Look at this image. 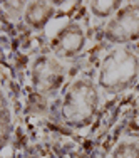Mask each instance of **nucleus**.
Instances as JSON below:
<instances>
[{"label": "nucleus", "instance_id": "nucleus-2", "mask_svg": "<svg viewBox=\"0 0 139 158\" xmlns=\"http://www.w3.org/2000/svg\"><path fill=\"white\" fill-rule=\"evenodd\" d=\"M102 103V91L96 79L89 76L74 77L62 91L61 118L70 128H87L97 116Z\"/></svg>", "mask_w": 139, "mask_h": 158}, {"label": "nucleus", "instance_id": "nucleus-4", "mask_svg": "<svg viewBox=\"0 0 139 158\" xmlns=\"http://www.w3.org/2000/svg\"><path fill=\"white\" fill-rule=\"evenodd\" d=\"M104 39L112 46H131L139 40V0H129L104 25Z\"/></svg>", "mask_w": 139, "mask_h": 158}, {"label": "nucleus", "instance_id": "nucleus-5", "mask_svg": "<svg viewBox=\"0 0 139 158\" xmlns=\"http://www.w3.org/2000/svg\"><path fill=\"white\" fill-rule=\"evenodd\" d=\"M87 46V32L77 20L67 22L57 31L50 42V52L61 61L76 59Z\"/></svg>", "mask_w": 139, "mask_h": 158}, {"label": "nucleus", "instance_id": "nucleus-10", "mask_svg": "<svg viewBox=\"0 0 139 158\" xmlns=\"http://www.w3.org/2000/svg\"><path fill=\"white\" fill-rule=\"evenodd\" d=\"M27 2H3L2 3V10L10 20H18V19H24V12Z\"/></svg>", "mask_w": 139, "mask_h": 158}, {"label": "nucleus", "instance_id": "nucleus-9", "mask_svg": "<svg viewBox=\"0 0 139 158\" xmlns=\"http://www.w3.org/2000/svg\"><path fill=\"white\" fill-rule=\"evenodd\" d=\"M109 158H139V140L124 136L114 145Z\"/></svg>", "mask_w": 139, "mask_h": 158}, {"label": "nucleus", "instance_id": "nucleus-1", "mask_svg": "<svg viewBox=\"0 0 139 158\" xmlns=\"http://www.w3.org/2000/svg\"><path fill=\"white\" fill-rule=\"evenodd\" d=\"M139 79V52L133 46H112L102 56L96 82L102 94L117 96L127 93Z\"/></svg>", "mask_w": 139, "mask_h": 158}, {"label": "nucleus", "instance_id": "nucleus-8", "mask_svg": "<svg viewBox=\"0 0 139 158\" xmlns=\"http://www.w3.org/2000/svg\"><path fill=\"white\" fill-rule=\"evenodd\" d=\"M2 110H0V135H2V146H7L14 131V111L10 101L5 93H2Z\"/></svg>", "mask_w": 139, "mask_h": 158}, {"label": "nucleus", "instance_id": "nucleus-6", "mask_svg": "<svg viewBox=\"0 0 139 158\" xmlns=\"http://www.w3.org/2000/svg\"><path fill=\"white\" fill-rule=\"evenodd\" d=\"M55 2H47V0H32L27 2L24 12V24L30 27L32 31H44L46 25L50 22V19L55 15Z\"/></svg>", "mask_w": 139, "mask_h": 158}, {"label": "nucleus", "instance_id": "nucleus-3", "mask_svg": "<svg viewBox=\"0 0 139 158\" xmlns=\"http://www.w3.org/2000/svg\"><path fill=\"white\" fill-rule=\"evenodd\" d=\"M67 77V67L52 52L39 54L30 64V84L40 96L50 98L62 89Z\"/></svg>", "mask_w": 139, "mask_h": 158}, {"label": "nucleus", "instance_id": "nucleus-7", "mask_svg": "<svg viewBox=\"0 0 139 158\" xmlns=\"http://www.w3.org/2000/svg\"><path fill=\"white\" fill-rule=\"evenodd\" d=\"M122 5V0H89V2H85L89 14L101 20H109Z\"/></svg>", "mask_w": 139, "mask_h": 158}]
</instances>
